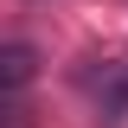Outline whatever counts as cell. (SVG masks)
<instances>
[{
    "label": "cell",
    "mask_w": 128,
    "mask_h": 128,
    "mask_svg": "<svg viewBox=\"0 0 128 128\" xmlns=\"http://www.w3.org/2000/svg\"><path fill=\"white\" fill-rule=\"evenodd\" d=\"M26 70H32V51L13 45V51H6V83H26Z\"/></svg>",
    "instance_id": "1"
}]
</instances>
